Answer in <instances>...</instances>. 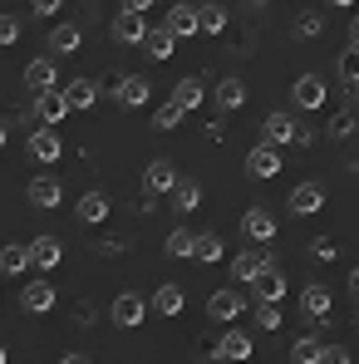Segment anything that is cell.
<instances>
[{"label": "cell", "mask_w": 359, "mask_h": 364, "mask_svg": "<svg viewBox=\"0 0 359 364\" xmlns=\"http://www.w3.org/2000/svg\"><path fill=\"white\" fill-rule=\"evenodd\" d=\"M25 89L30 94H55L60 89V64L50 60V55H35V60L25 64Z\"/></svg>", "instance_id": "1"}, {"label": "cell", "mask_w": 359, "mask_h": 364, "mask_svg": "<svg viewBox=\"0 0 359 364\" xmlns=\"http://www.w3.org/2000/svg\"><path fill=\"white\" fill-rule=\"evenodd\" d=\"M281 168H286V158H281V148H271V143H256L251 153H246V173L251 178H281Z\"/></svg>", "instance_id": "2"}, {"label": "cell", "mask_w": 359, "mask_h": 364, "mask_svg": "<svg viewBox=\"0 0 359 364\" xmlns=\"http://www.w3.org/2000/svg\"><path fill=\"white\" fill-rule=\"evenodd\" d=\"M25 153H30L40 168H50V163H60V158H64V143H60V133H55V128H35V133H30V143H25Z\"/></svg>", "instance_id": "3"}, {"label": "cell", "mask_w": 359, "mask_h": 364, "mask_svg": "<svg viewBox=\"0 0 359 364\" xmlns=\"http://www.w3.org/2000/svg\"><path fill=\"white\" fill-rule=\"evenodd\" d=\"M148 99H153V89H148L143 74H123V79H114V104H123V109H143Z\"/></svg>", "instance_id": "4"}, {"label": "cell", "mask_w": 359, "mask_h": 364, "mask_svg": "<svg viewBox=\"0 0 359 364\" xmlns=\"http://www.w3.org/2000/svg\"><path fill=\"white\" fill-rule=\"evenodd\" d=\"M114 325H123V330H138L143 320H148V301L143 296H133V291H123V296H114Z\"/></svg>", "instance_id": "5"}, {"label": "cell", "mask_w": 359, "mask_h": 364, "mask_svg": "<svg viewBox=\"0 0 359 364\" xmlns=\"http://www.w3.org/2000/svg\"><path fill=\"white\" fill-rule=\"evenodd\" d=\"M291 99H296V109H305V114H315L325 99H330V89H325V79L320 74H300L296 89H291Z\"/></svg>", "instance_id": "6"}, {"label": "cell", "mask_w": 359, "mask_h": 364, "mask_svg": "<svg viewBox=\"0 0 359 364\" xmlns=\"http://www.w3.org/2000/svg\"><path fill=\"white\" fill-rule=\"evenodd\" d=\"M271 266H276V256H271V251H237V261H232L237 281H246V286H256V281H261V271H271Z\"/></svg>", "instance_id": "7"}, {"label": "cell", "mask_w": 359, "mask_h": 364, "mask_svg": "<svg viewBox=\"0 0 359 364\" xmlns=\"http://www.w3.org/2000/svg\"><path fill=\"white\" fill-rule=\"evenodd\" d=\"M109 212H114L109 192H79V207H74V217H79L84 227H99V222H109Z\"/></svg>", "instance_id": "8"}, {"label": "cell", "mask_w": 359, "mask_h": 364, "mask_svg": "<svg viewBox=\"0 0 359 364\" xmlns=\"http://www.w3.org/2000/svg\"><path fill=\"white\" fill-rule=\"evenodd\" d=\"M60 94H64V104H69V114H84V109H94V104H99V84H94V79H84V74H79V79H69Z\"/></svg>", "instance_id": "9"}, {"label": "cell", "mask_w": 359, "mask_h": 364, "mask_svg": "<svg viewBox=\"0 0 359 364\" xmlns=\"http://www.w3.org/2000/svg\"><path fill=\"white\" fill-rule=\"evenodd\" d=\"M241 232H246L251 242L271 246V242H276V217H271L266 207H246V217H241Z\"/></svg>", "instance_id": "10"}, {"label": "cell", "mask_w": 359, "mask_h": 364, "mask_svg": "<svg viewBox=\"0 0 359 364\" xmlns=\"http://www.w3.org/2000/svg\"><path fill=\"white\" fill-rule=\"evenodd\" d=\"M251 350H256V345H251V335L227 330V335L217 340V350H212V355H217V360H227V364H246V360H251Z\"/></svg>", "instance_id": "11"}, {"label": "cell", "mask_w": 359, "mask_h": 364, "mask_svg": "<svg viewBox=\"0 0 359 364\" xmlns=\"http://www.w3.org/2000/svg\"><path fill=\"white\" fill-rule=\"evenodd\" d=\"M261 143H271V148L296 143V119H291V114H266V123H261Z\"/></svg>", "instance_id": "12"}, {"label": "cell", "mask_w": 359, "mask_h": 364, "mask_svg": "<svg viewBox=\"0 0 359 364\" xmlns=\"http://www.w3.org/2000/svg\"><path fill=\"white\" fill-rule=\"evenodd\" d=\"M320 207H325V187L320 182H300L296 192H291V212L296 217H315Z\"/></svg>", "instance_id": "13"}, {"label": "cell", "mask_w": 359, "mask_h": 364, "mask_svg": "<svg viewBox=\"0 0 359 364\" xmlns=\"http://www.w3.org/2000/svg\"><path fill=\"white\" fill-rule=\"evenodd\" d=\"M163 30H168L173 40H187V35H197V5H173V10L163 15Z\"/></svg>", "instance_id": "14"}, {"label": "cell", "mask_w": 359, "mask_h": 364, "mask_svg": "<svg viewBox=\"0 0 359 364\" xmlns=\"http://www.w3.org/2000/svg\"><path fill=\"white\" fill-rule=\"evenodd\" d=\"M114 40H119V45H143V40H148V25H143V15H133V10H119V15H114Z\"/></svg>", "instance_id": "15"}, {"label": "cell", "mask_w": 359, "mask_h": 364, "mask_svg": "<svg viewBox=\"0 0 359 364\" xmlns=\"http://www.w3.org/2000/svg\"><path fill=\"white\" fill-rule=\"evenodd\" d=\"M173 187H178V173H173L168 158H153L143 168V192H173Z\"/></svg>", "instance_id": "16"}, {"label": "cell", "mask_w": 359, "mask_h": 364, "mask_svg": "<svg viewBox=\"0 0 359 364\" xmlns=\"http://www.w3.org/2000/svg\"><path fill=\"white\" fill-rule=\"evenodd\" d=\"M20 310H30V315L55 310V286H50V281H30V286L20 291Z\"/></svg>", "instance_id": "17"}, {"label": "cell", "mask_w": 359, "mask_h": 364, "mask_svg": "<svg viewBox=\"0 0 359 364\" xmlns=\"http://www.w3.org/2000/svg\"><path fill=\"white\" fill-rule=\"evenodd\" d=\"M30 202H35V207H45V212H55V207L64 202V187H60V178L40 173V178L30 182Z\"/></svg>", "instance_id": "18"}, {"label": "cell", "mask_w": 359, "mask_h": 364, "mask_svg": "<svg viewBox=\"0 0 359 364\" xmlns=\"http://www.w3.org/2000/svg\"><path fill=\"white\" fill-rule=\"evenodd\" d=\"M35 119H40V128H55L60 119H69V104H64L60 89L55 94H35Z\"/></svg>", "instance_id": "19"}, {"label": "cell", "mask_w": 359, "mask_h": 364, "mask_svg": "<svg viewBox=\"0 0 359 364\" xmlns=\"http://www.w3.org/2000/svg\"><path fill=\"white\" fill-rule=\"evenodd\" d=\"M60 256H64V246L55 242V237H35V242H30V266H35V271H55Z\"/></svg>", "instance_id": "20"}, {"label": "cell", "mask_w": 359, "mask_h": 364, "mask_svg": "<svg viewBox=\"0 0 359 364\" xmlns=\"http://www.w3.org/2000/svg\"><path fill=\"white\" fill-rule=\"evenodd\" d=\"M241 310H246V301H241L237 291H217V296L207 301V315H212V320H222V325H232Z\"/></svg>", "instance_id": "21"}, {"label": "cell", "mask_w": 359, "mask_h": 364, "mask_svg": "<svg viewBox=\"0 0 359 364\" xmlns=\"http://www.w3.org/2000/svg\"><path fill=\"white\" fill-rule=\"evenodd\" d=\"M202 99H207V89H202V79H197V74H187V79H178V89H173V104H178L182 114L202 109Z\"/></svg>", "instance_id": "22"}, {"label": "cell", "mask_w": 359, "mask_h": 364, "mask_svg": "<svg viewBox=\"0 0 359 364\" xmlns=\"http://www.w3.org/2000/svg\"><path fill=\"white\" fill-rule=\"evenodd\" d=\"M300 315L305 320H325L330 315V286H305L300 291Z\"/></svg>", "instance_id": "23"}, {"label": "cell", "mask_w": 359, "mask_h": 364, "mask_svg": "<svg viewBox=\"0 0 359 364\" xmlns=\"http://www.w3.org/2000/svg\"><path fill=\"white\" fill-rule=\"evenodd\" d=\"M241 104H246V84H241L237 74H227V79L217 84V109H222V114H237Z\"/></svg>", "instance_id": "24"}, {"label": "cell", "mask_w": 359, "mask_h": 364, "mask_svg": "<svg viewBox=\"0 0 359 364\" xmlns=\"http://www.w3.org/2000/svg\"><path fill=\"white\" fill-rule=\"evenodd\" d=\"M222 256H227V242H222L217 232H197V246H192V261L212 266V261H222Z\"/></svg>", "instance_id": "25"}, {"label": "cell", "mask_w": 359, "mask_h": 364, "mask_svg": "<svg viewBox=\"0 0 359 364\" xmlns=\"http://www.w3.org/2000/svg\"><path fill=\"white\" fill-rule=\"evenodd\" d=\"M281 296H286V276H281V266L261 271V281H256V301H271V305H281Z\"/></svg>", "instance_id": "26"}, {"label": "cell", "mask_w": 359, "mask_h": 364, "mask_svg": "<svg viewBox=\"0 0 359 364\" xmlns=\"http://www.w3.org/2000/svg\"><path fill=\"white\" fill-rule=\"evenodd\" d=\"M197 202H202V182L178 178V187H173V212H197Z\"/></svg>", "instance_id": "27"}, {"label": "cell", "mask_w": 359, "mask_h": 364, "mask_svg": "<svg viewBox=\"0 0 359 364\" xmlns=\"http://www.w3.org/2000/svg\"><path fill=\"white\" fill-rule=\"evenodd\" d=\"M182 286H158L153 291V301H148V310H158V315H182Z\"/></svg>", "instance_id": "28"}, {"label": "cell", "mask_w": 359, "mask_h": 364, "mask_svg": "<svg viewBox=\"0 0 359 364\" xmlns=\"http://www.w3.org/2000/svg\"><path fill=\"white\" fill-rule=\"evenodd\" d=\"M79 40H84V35H79V25H69V20H64V25L50 30V55H74V50H79Z\"/></svg>", "instance_id": "29"}, {"label": "cell", "mask_w": 359, "mask_h": 364, "mask_svg": "<svg viewBox=\"0 0 359 364\" xmlns=\"http://www.w3.org/2000/svg\"><path fill=\"white\" fill-rule=\"evenodd\" d=\"M143 50H148V60H173V50H178V40L158 25V30H148V40H143Z\"/></svg>", "instance_id": "30"}, {"label": "cell", "mask_w": 359, "mask_h": 364, "mask_svg": "<svg viewBox=\"0 0 359 364\" xmlns=\"http://www.w3.org/2000/svg\"><path fill=\"white\" fill-rule=\"evenodd\" d=\"M30 271V246H0V276Z\"/></svg>", "instance_id": "31"}, {"label": "cell", "mask_w": 359, "mask_h": 364, "mask_svg": "<svg viewBox=\"0 0 359 364\" xmlns=\"http://www.w3.org/2000/svg\"><path fill=\"white\" fill-rule=\"evenodd\" d=\"M197 30L202 35H222L227 30V5H202L197 10Z\"/></svg>", "instance_id": "32"}, {"label": "cell", "mask_w": 359, "mask_h": 364, "mask_svg": "<svg viewBox=\"0 0 359 364\" xmlns=\"http://www.w3.org/2000/svg\"><path fill=\"white\" fill-rule=\"evenodd\" d=\"M320 355H325V345H320L315 335H300L296 345H291V360L296 364H320Z\"/></svg>", "instance_id": "33"}, {"label": "cell", "mask_w": 359, "mask_h": 364, "mask_svg": "<svg viewBox=\"0 0 359 364\" xmlns=\"http://www.w3.org/2000/svg\"><path fill=\"white\" fill-rule=\"evenodd\" d=\"M192 246H197V232H187V227H178V232H168V242H163V251L168 256H192Z\"/></svg>", "instance_id": "34"}, {"label": "cell", "mask_w": 359, "mask_h": 364, "mask_svg": "<svg viewBox=\"0 0 359 364\" xmlns=\"http://www.w3.org/2000/svg\"><path fill=\"white\" fill-rule=\"evenodd\" d=\"M178 123H182V109L173 104V99H168V104H158V114H153V128H158V133H173Z\"/></svg>", "instance_id": "35"}, {"label": "cell", "mask_w": 359, "mask_h": 364, "mask_svg": "<svg viewBox=\"0 0 359 364\" xmlns=\"http://www.w3.org/2000/svg\"><path fill=\"white\" fill-rule=\"evenodd\" d=\"M251 315H256V325H261V330H281V305L256 301V305H251Z\"/></svg>", "instance_id": "36"}, {"label": "cell", "mask_w": 359, "mask_h": 364, "mask_svg": "<svg viewBox=\"0 0 359 364\" xmlns=\"http://www.w3.org/2000/svg\"><path fill=\"white\" fill-rule=\"evenodd\" d=\"M340 79H345L350 89H359V50H345V55H340Z\"/></svg>", "instance_id": "37"}, {"label": "cell", "mask_w": 359, "mask_h": 364, "mask_svg": "<svg viewBox=\"0 0 359 364\" xmlns=\"http://www.w3.org/2000/svg\"><path fill=\"white\" fill-rule=\"evenodd\" d=\"M15 40H20V20L15 15H0V50H10Z\"/></svg>", "instance_id": "38"}, {"label": "cell", "mask_w": 359, "mask_h": 364, "mask_svg": "<svg viewBox=\"0 0 359 364\" xmlns=\"http://www.w3.org/2000/svg\"><path fill=\"white\" fill-rule=\"evenodd\" d=\"M320 364H355V355H350V350H340V345H325Z\"/></svg>", "instance_id": "39"}, {"label": "cell", "mask_w": 359, "mask_h": 364, "mask_svg": "<svg viewBox=\"0 0 359 364\" xmlns=\"http://www.w3.org/2000/svg\"><path fill=\"white\" fill-rule=\"evenodd\" d=\"M330 133H335V138H350V133H355V119H350V114H340V119L330 123Z\"/></svg>", "instance_id": "40"}, {"label": "cell", "mask_w": 359, "mask_h": 364, "mask_svg": "<svg viewBox=\"0 0 359 364\" xmlns=\"http://www.w3.org/2000/svg\"><path fill=\"white\" fill-rule=\"evenodd\" d=\"M35 15H40V20H55V15H60V0H35Z\"/></svg>", "instance_id": "41"}, {"label": "cell", "mask_w": 359, "mask_h": 364, "mask_svg": "<svg viewBox=\"0 0 359 364\" xmlns=\"http://www.w3.org/2000/svg\"><path fill=\"white\" fill-rule=\"evenodd\" d=\"M300 35H305V40H310V35H320V15H300V25H296Z\"/></svg>", "instance_id": "42"}, {"label": "cell", "mask_w": 359, "mask_h": 364, "mask_svg": "<svg viewBox=\"0 0 359 364\" xmlns=\"http://www.w3.org/2000/svg\"><path fill=\"white\" fill-rule=\"evenodd\" d=\"M315 256L320 261H335V242H315Z\"/></svg>", "instance_id": "43"}, {"label": "cell", "mask_w": 359, "mask_h": 364, "mask_svg": "<svg viewBox=\"0 0 359 364\" xmlns=\"http://www.w3.org/2000/svg\"><path fill=\"white\" fill-rule=\"evenodd\" d=\"M350 50H359V15L350 20Z\"/></svg>", "instance_id": "44"}, {"label": "cell", "mask_w": 359, "mask_h": 364, "mask_svg": "<svg viewBox=\"0 0 359 364\" xmlns=\"http://www.w3.org/2000/svg\"><path fill=\"white\" fill-rule=\"evenodd\" d=\"M5 143H10V123L0 119V148H5Z\"/></svg>", "instance_id": "45"}, {"label": "cell", "mask_w": 359, "mask_h": 364, "mask_svg": "<svg viewBox=\"0 0 359 364\" xmlns=\"http://www.w3.org/2000/svg\"><path fill=\"white\" fill-rule=\"evenodd\" d=\"M60 364H89V360H84V355H64Z\"/></svg>", "instance_id": "46"}, {"label": "cell", "mask_w": 359, "mask_h": 364, "mask_svg": "<svg viewBox=\"0 0 359 364\" xmlns=\"http://www.w3.org/2000/svg\"><path fill=\"white\" fill-rule=\"evenodd\" d=\"M350 291H355V296H359V266H355V276H350Z\"/></svg>", "instance_id": "47"}, {"label": "cell", "mask_w": 359, "mask_h": 364, "mask_svg": "<svg viewBox=\"0 0 359 364\" xmlns=\"http://www.w3.org/2000/svg\"><path fill=\"white\" fill-rule=\"evenodd\" d=\"M5 360H10V350H5V345H0V364H5Z\"/></svg>", "instance_id": "48"}]
</instances>
